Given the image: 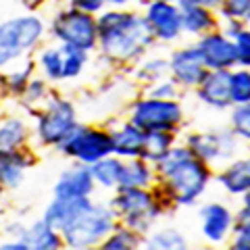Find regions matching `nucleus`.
I'll list each match as a JSON object with an SVG mask.
<instances>
[{
	"label": "nucleus",
	"instance_id": "41",
	"mask_svg": "<svg viewBox=\"0 0 250 250\" xmlns=\"http://www.w3.org/2000/svg\"><path fill=\"white\" fill-rule=\"evenodd\" d=\"M244 27H246V21H240V19H223V25H221V29H219V31H221L225 38H229V40H231V38H236Z\"/></svg>",
	"mask_w": 250,
	"mask_h": 250
},
{
	"label": "nucleus",
	"instance_id": "20",
	"mask_svg": "<svg viewBox=\"0 0 250 250\" xmlns=\"http://www.w3.org/2000/svg\"><path fill=\"white\" fill-rule=\"evenodd\" d=\"M29 156L21 148L11 152H0V186L9 188V190L19 188L25 179V171L29 169Z\"/></svg>",
	"mask_w": 250,
	"mask_h": 250
},
{
	"label": "nucleus",
	"instance_id": "10",
	"mask_svg": "<svg viewBox=\"0 0 250 250\" xmlns=\"http://www.w3.org/2000/svg\"><path fill=\"white\" fill-rule=\"evenodd\" d=\"M186 146L190 152L207 165H215L219 161H229L238 150V138L231 129H213L198 131L186 138Z\"/></svg>",
	"mask_w": 250,
	"mask_h": 250
},
{
	"label": "nucleus",
	"instance_id": "43",
	"mask_svg": "<svg viewBox=\"0 0 250 250\" xmlns=\"http://www.w3.org/2000/svg\"><path fill=\"white\" fill-rule=\"evenodd\" d=\"M192 2L202 4V6H207V9H219V4H221V0H192Z\"/></svg>",
	"mask_w": 250,
	"mask_h": 250
},
{
	"label": "nucleus",
	"instance_id": "33",
	"mask_svg": "<svg viewBox=\"0 0 250 250\" xmlns=\"http://www.w3.org/2000/svg\"><path fill=\"white\" fill-rule=\"evenodd\" d=\"M138 77L144 82H159L169 77V61L165 59H148L146 62H142V67L138 69Z\"/></svg>",
	"mask_w": 250,
	"mask_h": 250
},
{
	"label": "nucleus",
	"instance_id": "12",
	"mask_svg": "<svg viewBox=\"0 0 250 250\" xmlns=\"http://www.w3.org/2000/svg\"><path fill=\"white\" fill-rule=\"evenodd\" d=\"M196 46L200 50V57L207 71H217V69H228L229 71V69L238 67L233 40L225 38L219 29H213L208 34L200 36V42Z\"/></svg>",
	"mask_w": 250,
	"mask_h": 250
},
{
	"label": "nucleus",
	"instance_id": "6",
	"mask_svg": "<svg viewBox=\"0 0 250 250\" xmlns=\"http://www.w3.org/2000/svg\"><path fill=\"white\" fill-rule=\"evenodd\" d=\"M59 150L80 165L90 167L92 163L113 154L111 134L98 127L75 123L73 129L59 142Z\"/></svg>",
	"mask_w": 250,
	"mask_h": 250
},
{
	"label": "nucleus",
	"instance_id": "44",
	"mask_svg": "<svg viewBox=\"0 0 250 250\" xmlns=\"http://www.w3.org/2000/svg\"><path fill=\"white\" fill-rule=\"evenodd\" d=\"M136 0H106V4H111V6H129V4H134Z\"/></svg>",
	"mask_w": 250,
	"mask_h": 250
},
{
	"label": "nucleus",
	"instance_id": "7",
	"mask_svg": "<svg viewBox=\"0 0 250 250\" xmlns=\"http://www.w3.org/2000/svg\"><path fill=\"white\" fill-rule=\"evenodd\" d=\"M50 34L61 44H69L75 48L90 52L96 48L98 34H96V19L90 13L80 9H62L59 15H54L50 23Z\"/></svg>",
	"mask_w": 250,
	"mask_h": 250
},
{
	"label": "nucleus",
	"instance_id": "38",
	"mask_svg": "<svg viewBox=\"0 0 250 250\" xmlns=\"http://www.w3.org/2000/svg\"><path fill=\"white\" fill-rule=\"evenodd\" d=\"M46 82L40 80V77H36V80H29L27 85H25V90H23V98H25V103L27 104H36V103H40V100L46 96Z\"/></svg>",
	"mask_w": 250,
	"mask_h": 250
},
{
	"label": "nucleus",
	"instance_id": "2",
	"mask_svg": "<svg viewBox=\"0 0 250 250\" xmlns=\"http://www.w3.org/2000/svg\"><path fill=\"white\" fill-rule=\"evenodd\" d=\"M96 46H100L106 59L117 62L138 61L154 42L146 19L140 13L127 9L100 11V17L96 19Z\"/></svg>",
	"mask_w": 250,
	"mask_h": 250
},
{
	"label": "nucleus",
	"instance_id": "17",
	"mask_svg": "<svg viewBox=\"0 0 250 250\" xmlns=\"http://www.w3.org/2000/svg\"><path fill=\"white\" fill-rule=\"evenodd\" d=\"M179 21H182V31L190 36H205L208 31L219 27L213 9H207L202 4H196L192 0H177Z\"/></svg>",
	"mask_w": 250,
	"mask_h": 250
},
{
	"label": "nucleus",
	"instance_id": "39",
	"mask_svg": "<svg viewBox=\"0 0 250 250\" xmlns=\"http://www.w3.org/2000/svg\"><path fill=\"white\" fill-rule=\"evenodd\" d=\"M231 248L233 250H248L250 248V223H233L231 225Z\"/></svg>",
	"mask_w": 250,
	"mask_h": 250
},
{
	"label": "nucleus",
	"instance_id": "19",
	"mask_svg": "<svg viewBox=\"0 0 250 250\" xmlns=\"http://www.w3.org/2000/svg\"><path fill=\"white\" fill-rule=\"evenodd\" d=\"M111 134V144H113V154L119 159H136L142 152L144 144V131L136 127L134 123H123L121 127H117Z\"/></svg>",
	"mask_w": 250,
	"mask_h": 250
},
{
	"label": "nucleus",
	"instance_id": "45",
	"mask_svg": "<svg viewBox=\"0 0 250 250\" xmlns=\"http://www.w3.org/2000/svg\"><path fill=\"white\" fill-rule=\"evenodd\" d=\"M163 2H177V0H163Z\"/></svg>",
	"mask_w": 250,
	"mask_h": 250
},
{
	"label": "nucleus",
	"instance_id": "28",
	"mask_svg": "<svg viewBox=\"0 0 250 250\" xmlns=\"http://www.w3.org/2000/svg\"><path fill=\"white\" fill-rule=\"evenodd\" d=\"M100 246H103L104 250H131V248L142 246V233H138L134 229L125 228V225L117 223L115 229L103 240Z\"/></svg>",
	"mask_w": 250,
	"mask_h": 250
},
{
	"label": "nucleus",
	"instance_id": "9",
	"mask_svg": "<svg viewBox=\"0 0 250 250\" xmlns=\"http://www.w3.org/2000/svg\"><path fill=\"white\" fill-rule=\"evenodd\" d=\"M77 123L75 106L65 98H52L42 113H38L36 134L40 144L59 146V142L73 129Z\"/></svg>",
	"mask_w": 250,
	"mask_h": 250
},
{
	"label": "nucleus",
	"instance_id": "4",
	"mask_svg": "<svg viewBox=\"0 0 250 250\" xmlns=\"http://www.w3.org/2000/svg\"><path fill=\"white\" fill-rule=\"evenodd\" d=\"M46 34V25L36 15H23L0 23V69L29 54Z\"/></svg>",
	"mask_w": 250,
	"mask_h": 250
},
{
	"label": "nucleus",
	"instance_id": "35",
	"mask_svg": "<svg viewBox=\"0 0 250 250\" xmlns=\"http://www.w3.org/2000/svg\"><path fill=\"white\" fill-rule=\"evenodd\" d=\"M219 15H221L223 19L248 21L250 0H221V4H219Z\"/></svg>",
	"mask_w": 250,
	"mask_h": 250
},
{
	"label": "nucleus",
	"instance_id": "32",
	"mask_svg": "<svg viewBox=\"0 0 250 250\" xmlns=\"http://www.w3.org/2000/svg\"><path fill=\"white\" fill-rule=\"evenodd\" d=\"M233 111L229 117V125L231 131L236 134L238 140H244L248 142L250 138V106L248 104H231Z\"/></svg>",
	"mask_w": 250,
	"mask_h": 250
},
{
	"label": "nucleus",
	"instance_id": "26",
	"mask_svg": "<svg viewBox=\"0 0 250 250\" xmlns=\"http://www.w3.org/2000/svg\"><path fill=\"white\" fill-rule=\"evenodd\" d=\"M175 142V131H144V144L140 159L148 161L152 165L154 161H159Z\"/></svg>",
	"mask_w": 250,
	"mask_h": 250
},
{
	"label": "nucleus",
	"instance_id": "15",
	"mask_svg": "<svg viewBox=\"0 0 250 250\" xmlns=\"http://www.w3.org/2000/svg\"><path fill=\"white\" fill-rule=\"evenodd\" d=\"M233 225V213L221 202H208L200 208V229L210 244H221L229 238Z\"/></svg>",
	"mask_w": 250,
	"mask_h": 250
},
{
	"label": "nucleus",
	"instance_id": "18",
	"mask_svg": "<svg viewBox=\"0 0 250 250\" xmlns=\"http://www.w3.org/2000/svg\"><path fill=\"white\" fill-rule=\"evenodd\" d=\"M94 179L90 175V169L85 165L77 163L75 167L65 169L59 175L57 184H54V198H77V196H92Z\"/></svg>",
	"mask_w": 250,
	"mask_h": 250
},
{
	"label": "nucleus",
	"instance_id": "23",
	"mask_svg": "<svg viewBox=\"0 0 250 250\" xmlns=\"http://www.w3.org/2000/svg\"><path fill=\"white\" fill-rule=\"evenodd\" d=\"M152 179H154V169L150 167L148 161L140 159V156L123 161L119 186H123V188H148L152 184Z\"/></svg>",
	"mask_w": 250,
	"mask_h": 250
},
{
	"label": "nucleus",
	"instance_id": "21",
	"mask_svg": "<svg viewBox=\"0 0 250 250\" xmlns=\"http://www.w3.org/2000/svg\"><path fill=\"white\" fill-rule=\"evenodd\" d=\"M19 240L25 242L27 250H57V248H62L61 233L54 228H50L44 219L34 221L31 225H25V229H23Z\"/></svg>",
	"mask_w": 250,
	"mask_h": 250
},
{
	"label": "nucleus",
	"instance_id": "14",
	"mask_svg": "<svg viewBox=\"0 0 250 250\" xmlns=\"http://www.w3.org/2000/svg\"><path fill=\"white\" fill-rule=\"evenodd\" d=\"M196 96L202 104L215 111H225L231 106L229 100V71L228 69H217L207 71L205 77L196 85Z\"/></svg>",
	"mask_w": 250,
	"mask_h": 250
},
{
	"label": "nucleus",
	"instance_id": "29",
	"mask_svg": "<svg viewBox=\"0 0 250 250\" xmlns=\"http://www.w3.org/2000/svg\"><path fill=\"white\" fill-rule=\"evenodd\" d=\"M61 54H62V80H75L80 77L85 62H88V52L82 48L69 44H61Z\"/></svg>",
	"mask_w": 250,
	"mask_h": 250
},
{
	"label": "nucleus",
	"instance_id": "36",
	"mask_svg": "<svg viewBox=\"0 0 250 250\" xmlns=\"http://www.w3.org/2000/svg\"><path fill=\"white\" fill-rule=\"evenodd\" d=\"M148 96L150 98H159V100H177V83L173 80H159L148 88Z\"/></svg>",
	"mask_w": 250,
	"mask_h": 250
},
{
	"label": "nucleus",
	"instance_id": "34",
	"mask_svg": "<svg viewBox=\"0 0 250 250\" xmlns=\"http://www.w3.org/2000/svg\"><path fill=\"white\" fill-rule=\"evenodd\" d=\"M34 67L36 62L34 61H27V65H23L19 71H13L4 77V83H6V92L9 94H15V96H19L25 90L27 82L31 80V73H34Z\"/></svg>",
	"mask_w": 250,
	"mask_h": 250
},
{
	"label": "nucleus",
	"instance_id": "22",
	"mask_svg": "<svg viewBox=\"0 0 250 250\" xmlns=\"http://www.w3.org/2000/svg\"><path fill=\"white\" fill-rule=\"evenodd\" d=\"M223 190L231 196H244L250 190V163L248 159H236L217 175Z\"/></svg>",
	"mask_w": 250,
	"mask_h": 250
},
{
	"label": "nucleus",
	"instance_id": "31",
	"mask_svg": "<svg viewBox=\"0 0 250 250\" xmlns=\"http://www.w3.org/2000/svg\"><path fill=\"white\" fill-rule=\"evenodd\" d=\"M38 67L42 69L46 80L59 82L62 80V54L59 46H48L38 54Z\"/></svg>",
	"mask_w": 250,
	"mask_h": 250
},
{
	"label": "nucleus",
	"instance_id": "25",
	"mask_svg": "<svg viewBox=\"0 0 250 250\" xmlns=\"http://www.w3.org/2000/svg\"><path fill=\"white\" fill-rule=\"evenodd\" d=\"M27 136V123L19 117H9V119L0 121V152L19 150V148L25 146Z\"/></svg>",
	"mask_w": 250,
	"mask_h": 250
},
{
	"label": "nucleus",
	"instance_id": "24",
	"mask_svg": "<svg viewBox=\"0 0 250 250\" xmlns=\"http://www.w3.org/2000/svg\"><path fill=\"white\" fill-rule=\"evenodd\" d=\"M121 165H123V161L119 159V156L108 154V156H104V159L92 163L88 169H90V175L94 179V184H98L100 188H104V190H115V188L119 186Z\"/></svg>",
	"mask_w": 250,
	"mask_h": 250
},
{
	"label": "nucleus",
	"instance_id": "11",
	"mask_svg": "<svg viewBox=\"0 0 250 250\" xmlns=\"http://www.w3.org/2000/svg\"><path fill=\"white\" fill-rule=\"evenodd\" d=\"M144 19L152 31V38L159 42H175L182 31L177 2H163V0H148Z\"/></svg>",
	"mask_w": 250,
	"mask_h": 250
},
{
	"label": "nucleus",
	"instance_id": "8",
	"mask_svg": "<svg viewBox=\"0 0 250 250\" xmlns=\"http://www.w3.org/2000/svg\"><path fill=\"white\" fill-rule=\"evenodd\" d=\"M184 121V111L177 100L144 98L131 106L129 123L142 131H177Z\"/></svg>",
	"mask_w": 250,
	"mask_h": 250
},
{
	"label": "nucleus",
	"instance_id": "46",
	"mask_svg": "<svg viewBox=\"0 0 250 250\" xmlns=\"http://www.w3.org/2000/svg\"><path fill=\"white\" fill-rule=\"evenodd\" d=\"M2 190H4V188H2V186H0V198H2Z\"/></svg>",
	"mask_w": 250,
	"mask_h": 250
},
{
	"label": "nucleus",
	"instance_id": "13",
	"mask_svg": "<svg viewBox=\"0 0 250 250\" xmlns=\"http://www.w3.org/2000/svg\"><path fill=\"white\" fill-rule=\"evenodd\" d=\"M207 67L202 62L200 50L196 44L184 46V48L175 50L169 59V75L177 85L184 88H196L198 82L205 77Z\"/></svg>",
	"mask_w": 250,
	"mask_h": 250
},
{
	"label": "nucleus",
	"instance_id": "37",
	"mask_svg": "<svg viewBox=\"0 0 250 250\" xmlns=\"http://www.w3.org/2000/svg\"><path fill=\"white\" fill-rule=\"evenodd\" d=\"M233 40L236 46V59H238V67H248L250 65V31L248 27H244Z\"/></svg>",
	"mask_w": 250,
	"mask_h": 250
},
{
	"label": "nucleus",
	"instance_id": "1",
	"mask_svg": "<svg viewBox=\"0 0 250 250\" xmlns=\"http://www.w3.org/2000/svg\"><path fill=\"white\" fill-rule=\"evenodd\" d=\"M161 182V192L175 207L196 205L210 184V167L196 159L188 146H171L152 163Z\"/></svg>",
	"mask_w": 250,
	"mask_h": 250
},
{
	"label": "nucleus",
	"instance_id": "5",
	"mask_svg": "<svg viewBox=\"0 0 250 250\" xmlns=\"http://www.w3.org/2000/svg\"><path fill=\"white\" fill-rule=\"evenodd\" d=\"M115 225H117V217L113 213V208L108 205L92 202V207L88 210H83L67 229L61 231L62 246L75 248V250L100 246L103 240L115 229Z\"/></svg>",
	"mask_w": 250,
	"mask_h": 250
},
{
	"label": "nucleus",
	"instance_id": "40",
	"mask_svg": "<svg viewBox=\"0 0 250 250\" xmlns=\"http://www.w3.org/2000/svg\"><path fill=\"white\" fill-rule=\"evenodd\" d=\"M106 0H71V6L73 9H80L83 13H90V15H96L104 9Z\"/></svg>",
	"mask_w": 250,
	"mask_h": 250
},
{
	"label": "nucleus",
	"instance_id": "42",
	"mask_svg": "<svg viewBox=\"0 0 250 250\" xmlns=\"http://www.w3.org/2000/svg\"><path fill=\"white\" fill-rule=\"evenodd\" d=\"M0 248H2V250H27L25 242L19 240V238H15L11 242H4V244H0Z\"/></svg>",
	"mask_w": 250,
	"mask_h": 250
},
{
	"label": "nucleus",
	"instance_id": "30",
	"mask_svg": "<svg viewBox=\"0 0 250 250\" xmlns=\"http://www.w3.org/2000/svg\"><path fill=\"white\" fill-rule=\"evenodd\" d=\"M229 100L231 104L250 103V73L248 67L229 69Z\"/></svg>",
	"mask_w": 250,
	"mask_h": 250
},
{
	"label": "nucleus",
	"instance_id": "27",
	"mask_svg": "<svg viewBox=\"0 0 250 250\" xmlns=\"http://www.w3.org/2000/svg\"><path fill=\"white\" fill-rule=\"evenodd\" d=\"M142 242L146 248L152 250H184L188 246L186 236L175 228H163L156 231L150 229Z\"/></svg>",
	"mask_w": 250,
	"mask_h": 250
},
{
	"label": "nucleus",
	"instance_id": "16",
	"mask_svg": "<svg viewBox=\"0 0 250 250\" xmlns=\"http://www.w3.org/2000/svg\"><path fill=\"white\" fill-rule=\"evenodd\" d=\"M92 207L90 196H77V198H54L44 210V221L54 228L59 233L67 229L83 210Z\"/></svg>",
	"mask_w": 250,
	"mask_h": 250
},
{
	"label": "nucleus",
	"instance_id": "3",
	"mask_svg": "<svg viewBox=\"0 0 250 250\" xmlns=\"http://www.w3.org/2000/svg\"><path fill=\"white\" fill-rule=\"evenodd\" d=\"M117 194L111 200L113 213L117 217V223H123L125 228L134 229L138 233L146 236L148 231L154 228L156 219L163 213L152 192L148 188H115Z\"/></svg>",
	"mask_w": 250,
	"mask_h": 250
}]
</instances>
